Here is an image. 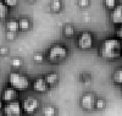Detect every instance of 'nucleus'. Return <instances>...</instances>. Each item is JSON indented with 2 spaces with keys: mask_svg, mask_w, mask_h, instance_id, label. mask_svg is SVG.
Segmentation results:
<instances>
[{
  "mask_svg": "<svg viewBox=\"0 0 122 116\" xmlns=\"http://www.w3.org/2000/svg\"><path fill=\"white\" fill-rule=\"evenodd\" d=\"M1 111H3V115H7V116H22L23 115L22 105L18 99L10 101V103H5Z\"/></svg>",
  "mask_w": 122,
  "mask_h": 116,
  "instance_id": "423d86ee",
  "label": "nucleus"
},
{
  "mask_svg": "<svg viewBox=\"0 0 122 116\" xmlns=\"http://www.w3.org/2000/svg\"><path fill=\"white\" fill-rule=\"evenodd\" d=\"M116 38L122 40V26H118V28L116 29Z\"/></svg>",
  "mask_w": 122,
  "mask_h": 116,
  "instance_id": "cd10ccee",
  "label": "nucleus"
},
{
  "mask_svg": "<svg viewBox=\"0 0 122 116\" xmlns=\"http://www.w3.org/2000/svg\"><path fill=\"white\" fill-rule=\"evenodd\" d=\"M121 47H122V40H121Z\"/></svg>",
  "mask_w": 122,
  "mask_h": 116,
  "instance_id": "7c9ffc66",
  "label": "nucleus"
},
{
  "mask_svg": "<svg viewBox=\"0 0 122 116\" xmlns=\"http://www.w3.org/2000/svg\"><path fill=\"white\" fill-rule=\"evenodd\" d=\"M3 116H7V115H3Z\"/></svg>",
  "mask_w": 122,
  "mask_h": 116,
  "instance_id": "473e14b6",
  "label": "nucleus"
},
{
  "mask_svg": "<svg viewBox=\"0 0 122 116\" xmlns=\"http://www.w3.org/2000/svg\"><path fill=\"white\" fill-rule=\"evenodd\" d=\"M1 99L4 103H10V101H14L18 99V92L11 87H5L1 92Z\"/></svg>",
  "mask_w": 122,
  "mask_h": 116,
  "instance_id": "1a4fd4ad",
  "label": "nucleus"
},
{
  "mask_svg": "<svg viewBox=\"0 0 122 116\" xmlns=\"http://www.w3.org/2000/svg\"><path fill=\"white\" fill-rule=\"evenodd\" d=\"M33 61L36 62V64H42V62L45 60V56H44V54L43 53H36V54H33Z\"/></svg>",
  "mask_w": 122,
  "mask_h": 116,
  "instance_id": "4be33fe9",
  "label": "nucleus"
},
{
  "mask_svg": "<svg viewBox=\"0 0 122 116\" xmlns=\"http://www.w3.org/2000/svg\"><path fill=\"white\" fill-rule=\"evenodd\" d=\"M3 1L9 9H15L18 5V0H3Z\"/></svg>",
  "mask_w": 122,
  "mask_h": 116,
  "instance_id": "393cba45",
  "label": "nucleus"
},
{
  "mask_svg": "<svg viewBox=\"0 0 122 116\" xmlns=\"http://www.w3.org/2000/svg\"><path fill=\"white\" fill-rule=\"evenodd\" d=\"M49 10L53 14H60L64 10V1L62 0H50Z\"/></svg>",
  "mask_w": 122,
  "mask_h": 116,
  "instance_id": "ddd939ff",
  "label": "nucleus"
},
{
  "mask_svg": "<svg viewBox=\"0 0 122 116\" xmlns=\"http://www.w3.org/2000/svg\"><path fill=\"white\" fill-rule=\"evenodd\" d=\"M103 4H104V6L107 9V10H112L116 5H117V0H103Z\"/></svg>",
  "mask_w": 122,
  "mask_h": 116,
  "instance_id": "5701e85b",
  "label": "nucleus"
},
{
  "mask_svg": "<svg viewBox=\"0 0 122 116\" xmlns=\"http://www.w3.org/2000/svg\"><path fill=\"white\" fill-rule=\"evenodd\" d=\"M111 78H112L114 84L122 87V67L117 69V70L112 73V77H111Z\"/></svg>",
  "mask_w": 122,
  "mask_h": 116,
  "instance_id": "f3484780",
  "label": "nucleus"
},
{
  "mask_svg": "<svg viewBox=\"0 0 122 116\" xmlns=\"http://www.w3.org/2000/svg\"><path fill=\"white\" fill-rule=\"evenodd\" d=\"M5 28L9 32H14V33H18V21L16 18H7L5 21Z\"/></svg>",
  "mask_w": 122,
  "mask_h": 116,
  "instance_id": "4468645a",
  "label": "nucleus"
},
{
  "mask_svg": "<svg viewBox=\"0 0 122 116\" xmlns=\"http://www.w3.org/2000/svg\"><path fill=\"white\" fill-rule=\"evenodd\" d=\"M18 31L20 32H29L30 28H32V21H30L29 17H26V16H22L20 17L18 20Z\"/></svg>",
  "mask_w": 122,
  "mask_h": 116,
  "instance_id": "9b49d317",
  "label": "nucleus"
},
{
  "mask_svg": "<svg viewBox=\"0 0 122 116\" xmlns=\"http://www.w3.org/2000/svg\"><path fill=\"white\" fill-rule=\"evenodd\" d=\"M9 11H10V9L4 4L3 0H0V21H6L7 20Z\"/></svg>",
  "mask_w": 122,
  "mask_h": 116,
  "instance_id": "a211bd4d",
  "label": "nucleus"
},
{
  "mask_svg": "<svg viewBox=\"0 0 122 116\" xmlns=\"http://www.w3.org/2000/svg\"><path fill=\"white\" fill-rule=\"evenodd\" d=\"M42 114H43V116H56L57 109L53 104H46L42 108Z\"/></svg>",
  "mask_w": 122,
  "mask_h": 116,
  "instance_id": "2eb2a0df",
  "label": "nucleus"
},
{
  "mask_svg": "<svg viewBox=\"0 0 122 116\" xmlns=\"http://www.w3.org/2000/svg\"><path fill=\"white\" fill-rule=\"evenodd\" d=\"M43 78L46 82L48 87L49 88H53V87L56 86L57 82H59V73L57 72H48Z\"/></svg>",
  "mask_w": 122,
  "mask_h": 116,
  "instance_id": "f8f14e48",
  "label": "nucleus"
},
{
  "mask_svg": "<svg viewBox=\"0 0 122 116\" xmlns=\"http://www.w3.org/2000/svg\"><path fill=\"white\" fill-rule=\"evenodd\" d=\"M62 33L66 38H72L75 36V26L71 25V23H67L64 26V29H62Z\"/></svg>",
  "mask_w": 122,
  "mask_h": 116,
  "instance_id": "6ab92c4d",
  "label": "nucleus"
},
{
  "mask_svg": "<svg viewBox=\"0 0 122 116\" xmlns=\"http://www.w3.org/2000/svg\"><path fill=\"white\" fill-rule=\"evenodd\" d=\"M94 44V36L89 31L81 32L77 37V48L81 50H89L93 48Z\"/></svg>",
  "mask_w": 122,
  "mask_h": 116,
  "instance_id": "20e7f679",
  "label": "nucleus"
},
{
  "mask_svg": "<svg viewBox=\"0 0 122 116\" xmlns=\"http://www.w3.org/2000/svg\"><path fill=\"white\" fill-rule=\"evenodd\" d=\"M110 21L115 26H122V4H117L110 11Z\"/></svg>",
  "mask_w": 122,
  "mask_h": 116,
  "instance_id": "6e6552de",
  "label": "nucleus"
},
{
  "mask_svg": "<svg viewBox=\"0 0 122 116\" xmlns=\"http://www.w3.org/2000/svg\"><path fill=\"white\" fill-rule=\"evenodd\" d=\"M30 87H32V89L36 93H40V94H42V93H46L50 89L43 77H37L32 83H30Z\"/></svg>",
  "mask_w": 122,
  "mask_h": 116,
  "instance_id": "9d476101",
  "label": "nucleus"
},
{
  "mask_svg": "<svg viewBox=\"0 0 122 116\" xmlns=\"http://www.w3.org/2000/svg\"><path fill=\"white\" fill-rule=\"evenodd\" d=\"M16 37H17V33L9 32V31H6V32H5V38H6L7 40H10V42L15 40V39H16Z\"/></svg>",
  "mask_w": 122,
  "mask_h": 116,
  "instance_id": "a878e982",
  "label": "nucleus"
},
{
  "mask_svg": "<svg viewBox=\"0 0 122 116\" xmlns=\"http://www.w3.org/2000/svg\"><path fill=\"white\" fill-rule=\"evenodd\" d=\"M10 65H11L14 70H20L23 66V60L21 58H12L10 60Z\"/></svg>",
  "mask_w": 122,
  "mask_h": 116,
  "instance_id": "aec40b11",
  "label": "nucleus"
},
{
  "mask_svg": "<svg viewBox=\"0 0 122 116\" xmlns=\"http://www.w3.org/2000/svg\"><path fill=\"white\" fill-rule=\"evenodd\" d=\"M7 84L9 87L16 89L17 92H26L30 87V79L18 71H12L7 76Z\"/></svg>",
  "mask_w": 122,
  "mask_h": 116,
  "instance_id": "7ed1b4c3",
  "label": "nucleus"
},
{
  "mask_svg": "<svg viewBox=\"0 0 122 116\" xmlns=\"http://www.w3.org/2000/svg\"><path fill=\"white\" fill-rule=\"evenodd\" d=\"M106 105H107V101L104 97H97L95 103H94V110L101 111V110H104L106 108Z\"/></svg>",
  "mask_w": 122,
  "mask_h": 116,
  "instance_id": "dca6fc26",
  "label": "nucleus"
},
{
  "mask_svg": "<svg viewBox=\"0 0 122 116\" xmlns=\"http://www.w3.org/2000/svg\"><path fill=\"white\" fill-rule=\"evenodd\" d=\"M22 116H28V115H22Z\"/></svg>",
  "mask_w": 122,
  "mask_h": 116,
  "instance_id": "2f4dec72",
  "label": "nucleus"
},
{
  "mask_svg": "<svg viewBox=\"0 0 122 116\" xmlns=\"http://www.w3.org/2000/svg\"><path fill=\"white\" fill-rule=\"evenodd\" d=\"M21 105H22L23 114L28 115V116H32L40 108V101H39V99H37L34 97H28V98L23 99V101H21Z\"/></svg>",
  "mask_w": 122,
  "mask_h": 116,
  "instance_id": "39448f33",
  "label": "nucleus"
},
{
  "mask_svg": "<svg viewBox=\"0 0 122 116\" xmlns=\"http://www.w3.org/2000/svg\"><path fill=\"white\" fill-rule=\"evenodd\" d=\"M70 54V50L64 43H55L49 48L46 53V60L50 64H61L64 62Z\"/></svg>",
  "mask_w": 122,
  "mask_h": 116,
  "instance_id": "f03ea898",
  "label": "nucleus"
},
{
  "mask_svg": "<svg viewBox=\"0 0 122 116\" xmlns=\"http://www.w3.org/2000/svg\"><path fill=\"white\" fill-rule=\"evenodd\" d=\"M26 1H27V3H29V4H34V3L37 1V0H26Z\"/></svg>",
  "mask_w": 122,
  "mask_h": 116,
  "instance_id": "c756f323",
  "label": "nucleus"
},
{
  "mask_svg": "<svg viewBox=\"0 0 122 116\" xmlns=\"http://www.w3.org/2000/svg\"><path fill=\"white\" fill-rule=\"evenodd\" d=\"M77 6L79 9H87L90 6V0H77Z\"/></svg>",
  "mask_w": 122,
  "mask_h": 116,
  "instance_id": "b1692460",
  "label": "nucleus"
},
{
  "mask_svg": "<svg viewBox=\"0 0 122 116\" xmlns=\"http://www.w3.org/2000/svg\"><path fill=\"white\" fill-rule=\"evenodd\" d=\"M9 48L7 47H0V56H6L7 54H9Z\"/></svg>",
  "mask_w": 122,
  "mask_h": 116,
  "instance_id": "bb28decb",
  "label": "nucleus"
},
{
  "mask_svg": "<svg viewBox=\"0 0 122 116\" xmlns=\"http://www.w3.org/2000/svg\"><path fill=\"white\" fill-rule=\"evenodd\" d=\"M3 108H4V101H3L1 99H0V111L3 110Z\"/></svg>",
  "mask_w": 122,
  "mask_h": 116,
  "instance_id": "c85d7f7f",
  "label": "nucleus"
},
{
  "mask_svg": "<svg viewBox=\"0 0 122 116\" xmlns=\"http://www.w3.org/2000/svg\"><path fill=\"white\" fill-rule=\"evenodd\" d=\"M97 95L93 92H86L79 98V106L86 111L94 110V103H95Z\"/></svg>",
  "mask_w": 122,
  "mask_h": 116,
  "instance_id": "0eeeda50",
  "label": "nucleus"
},
{
  "mask_svg": "<svg viewBox=\"0 0 122 116\" xmlns=\"http://www.w3.org/2000/svg\"><path fill=\"white\" fill-rule=\"evenodd\" d=\"M99 55L101 59L106 61L117 60L122 55V47L121 40L116 37H109L101 42L99 47Z\"/></svg>",
  "mask_w": 122,
  "mask_h": 116,
  "instance_id": "f257e3e1",
  "label": "nucleus"
},
{
  "mask_svg": "<svg viewBox=\"0 0 122 116\" xmlns=\"http://www.w3.org/2000/svg\"><path fill=\"white\" fill-rule=\"evenodd\" d=\"M79 82L86 84V86H89V84H92V82H93V78H92V76L89 75V73L83 72V73L79 75Z\"/></svg>",
  "mask_w": 122,
  "mask_h": 116,
  "instance_id": "412c9836",
  "label": "nucleus"
}]
</instances>
